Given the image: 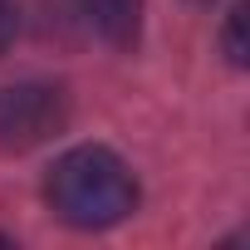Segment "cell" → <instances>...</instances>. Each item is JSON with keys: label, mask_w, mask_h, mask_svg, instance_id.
Instances as JSON below:
<instances>
[{"label": "cell", "mask_w": 250, "mask_h": 250, "mask_svg": "<svg viewBox=\"0 0 250 250\" xmlns=\"http://www.w3.org/2000/svg\"><path fill=\"white\" fill-rule=\"evenodd\" d=\"M44 201L74 230H108L138 211V177L113 147L83 143L54 157L44 177Z\"/></svg>", "instance_id": "cell-1"}, {"label": "cell", "mask_w": 250, "mask_h": 250, "mask_svg": "<svg viewBox=\"0 0 250 250\" xmlns=\"http://www.w3.org/2000/svg\"><path fill=\"white\" fill-rule=\"evenodd\" d=\"M69 118L59 83H10L0 88V152H30L49 143Z\"/></svg>", "instance_id": "cell-2"}, {"label": "cell", "mask_w": 250, "mask_h": 250, "mask_svg": "<svg viewBox=\"0 0 250 250\" xmlns=\"http://www.w3.org/2000/svg\"><path fill=\"white\" fill-rule=\"evenodd\" d=\"M83 10V20L113 44V49H128L138 44V30H143V0H74Z\"/></svg>", "instance_id": "cell-3"}, {"label": "cell", "mask_w": 250, "mask_h": 250, "mask_svg": "<svg viewBox=\"0 0 250 250\" xmlns=\"http://www.w3.org/2000/svg\"><path fill=\"white\" fill-rule=\"evenodd\" d=\"M245 54H250V49H245V5H235V10H230V20H226V59L240 69V64H245Z\"/></svg>", "instance_id": "cell-4"}, {"label": "cell", "mask_w": 250, "mask_h": 250, "mask_svg": "<svg viewBox=\"0 0 250 250\" xmlns=\"http://www.w3.org/2000/svg\"><path fill=\"white\" fill-rule=\"evenodd\" d=\"M15 25H20V15H15V0H0V54H5V44L15 40Z\"/></svg>", "instance_id": "cell-5"}]
</instances>
